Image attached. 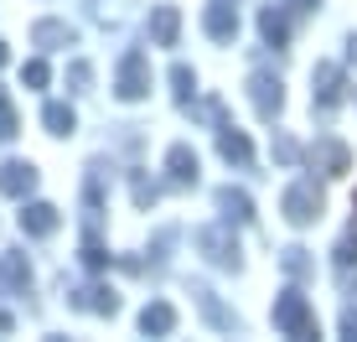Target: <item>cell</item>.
<instances>
[{"label":"cell","instance_id":"cell-1","mask_svg":"<svg viewBox=\"0 0 357 342\" xmlns=\"http://www.w3.org/2000/svg\"><path fill=\"white\" fill-rule=\"evenodd\" d=\"M275 327L285 337H316V311H311V301L301 296V290H280V301H275Z\"/></svg>","mask_w":357,"mask_h":342},{"label":"cell","instance_id":"cell-2","mask_svg":"<svg viewBox=\"0 0 357 342\" xmlns=\"http://www.w3.org/2000/svg\"><path fill=\"white\" fill-rule=\"evenodd\" d=\"M151 94V57L145 52H125V63H119V99H145Z\"/></svg>","mask_w":357,"mask_h":342},{"label":"cell","instance_id":"cell-3","mask_svg":"<svg viewBox=\"0 0 357 342\" xmlns=\"http://www.w3.org/2000/svg\"><path fill=\"white\" fill-rule=\"evenodd\" d=\"M285 218L301 223V228L321 218V192H316V181H295V187L285 192Z\"/></svg>","mask_w":357,"mask_h":342},{"label":"cell","instance_id":"cell-4","mask_svg":"<svg viewBox=\"0 0 357 342\" xmlns=\"http://www.w3.org/2000/svg\"><path fill=\"white\" fill-rule=\"evenodd\" d=\"M197 249H207L213 265H238V239H233L228 228H202V234H197Z\"/></svg>","mask_w":357,"mask_h":342},{"label":"cell","instance_id":"cell-5","mask_svg":"<svg viewBox=\"0 0 357 342\" xmlns=\"http://www.w3.org/2000/svg\"><path fill=\"white\" fill-rule=\"evenodd\" d=\"M311 83H316V104H321V109H337V104H342V89H347L342 68H331V63H316Z\"/></svg>","mask_w":357,"mask_h":342},{"label":"cell","instance_id":"cell-6","mask_svg":"<svg viewBox=\"0 0 357 342\" xmlns=\"http://www.w3.org/2000/svg\"><path fill=\"white\" fill-rule=\"evenodd\" d=\"M36 187V166L31 161H6L0 166V198H26Z\"/></svg>","mask_w":357,"mask_h":342},{"label":"cell","instance_id":"cell-7","mask_svg":"<svg viewBox=\"0 0 357 342\" xmlns=\"http://www.w3.org/2000/svg\"><path fill=\"white\" fill-rule=\"evenodd\" d=\"M249 94H254V109H259L264 119H275L280 104H285V94H280V78H269V73H254V78H249Z\"/></svg>","mask_w":357,"mask_h":342},{"label":"cell","instance_id":"cell-8","mask_svg":"<svg viewBox=\"0 0 357 342\" xmlns=\"http://www.w3.org/2000/svg\"><path fill=\"white\" fill-rule=\"evenodd\" d=\"M166 171H171V181H176V187H197L202 161H197L192 145H171V151H166Z\"/></svg>","mask_w":357,"mask_h":342},{"label":"cell","instance_id":"cell-9","mask_svg":"<svg viewBox=\"0 0 357 342\" xmlns=\"http://www.w3.org/2000/svg\"><path fill=\"white\" fill-rule=\"evenodd\" d=\"M21 234H31V239L57 234V207L52 202H26L21 207Z\"/></svg>","mask_w":357,"mask_h":342},{"label":"cell","instance_id":"cell-10","mask_svg":"<svg viewBox=\"0 0 357 342\" xmlns=\"http://www.w3.org/2000/svg\"><path fill=\"white\" fill-rule=\"evenodd\" d=\"M202 31L213 36V42H233V36H238V10H233V6H223V0H218V6H207Z\"/></svg>","mask_w":357,"mask_h":342},{"label":"cell","instance_id":"cell-11","mask_svg":"<svg viewBox=\"0 0 357 342\" xmlns=\"http://www.w3.org/2000/svg\"><path fill=\"white\" fill-rule=\"evenodd\" d=\"M218 151H223L228 161H238V166H249V161H254V145H249V135H243V130H233L228 119L218 125Z\"/></svg>","mask_w":357,"mask_h":342},{"label":"cell","instance_id":"cell-12","mask_svg":"<svg viewBox=\"0 0 357 342\" xmlns=\"http://www.w3.org/2000/svg\"><path fill=\"white\" fill-rule=\"evenodd\" d=\"M73 306L78 311H98V316H114L119 311V296L104 285H89V290H73Z\"/></svg>","mask_w":357,"mask_h":342},{"label":"cell","instance_id":"cell-13","mask_svg":"<svg viewBox=\"0 0 357 342\" xmlns=\"http://www.w3.org/2000/svg\"><path fill=\"white\" fill-rule=\"evenodd\" d=\"M176 31H181V10L176 6H155V16H151L155 47H176Z\"/></svg>","mask_w":357,"mask_h":342},{"label":"cell","instance_id":"cell-14","mask_svg":"<svg viewBox=\"0 0 357 342\" xmlns=\"http://www.w3.org/2000/svg\"><path fill=\"white\" fill-rule=\"evenodd\" d=\"M0 285H6V290H31L26 254H0Z\"/></svg>","mask_w":357,"mask_h":342},{"label":"cell","instance_id":"cell-15","mask_svg":"<svg viewBox=\"0 0 357 342\" xmlns=\"http://www.w3.org/2000/svg\"><path fill=\"white\" fill-rule=\"evenodd\" d=\"M171 327H176V311H171L166 301H151V306L140 311V332H151V337H166Z\"/></svg>","mask_w":357,"mask_h":342},{"label":"cell","instance_id":"cell-16","mask_svg":"<svg viewBox=\"0 0 357 342\" xmlns=\"http://www.w3.org/2000/svg\"><path fill=\"white\" fill-rule=\"evenodd\" d=\"M311 161H321V166H326V177H342L352 156H347V145H342V140H321V145L311 151Z\"/></svg>","mask_w":357,"mask_h":342},{"label":"cell","instance_id":"cell-17","mask_svg":"<svg viewBox=\"0 0 357 342\" xmlns=\"http://www.w3.org/2000/svg\"><path fill=\"white\" fill-rule=\"evenodd\" d=\"M31 42L36 47H73V27H68V21H36Z\"/></svg>","mask_w":357,"mask_h":342},{"label":"cell","instance_id":"cell-18","mask_svg":"<svg viewBox=\"0 0 357 342\" xmlns=\"http://www.w3.org/2000/svg\"><path fill=\"white\" fill-rule=\"evenodd\" d=\"M218 207H223V218H228V223H233V218H238V223H249V218H254L249 192H233V187H223V192H218Z\"/></svg>","mask_w":357,"mask_h":342},{"label":"cell","instance_id":"cell-19","mask_svg":"<svg viewBox=\"0 0 357 342\" xmlns=\"http://www.w3.org/2000/svg\"><path fill=\"white\" fill-rule=\"evenodd\" d=\"M42 125H47V135H73V130H78V114H73L68 104H47Z\"/></svg>","mask_w":357,"mask_h":342},{"label":"cell","instance_id":"cell-20","mask_svg":"<svg viewBox=\"0 0 357 342\" xmlns=\"http://www.w3.org/2000/svg\"><path fill=\"white\" fill-rule=\"evenodd\" d=\"M259 31H264V42H269V47H285V36H290V27H285V16H280L275 6H269L264 16H259Z\"/></svg>","mask_w":357,"mask_h":342},{"label":"cell","instance_id":"cell-21","mask_svg":"<svg viewBox=\"0 0 357 342\" xmlns=\"http://www.w3.org/2000/svg\"><path fill=\"white\" fill-rule=\"evenodd\" d=\"M171 89H176V99H181V104H192V94H197V73H192L187 63H176V68H171Z\"/></svg>","mask_w":357,"mask_h":342},{"label":"cell","instance_id":"cell-22","mask_svg":"<svg viewBox=\"0 0 357 342\" xmlns=\"http://www.w3.org/2000/svg\"><path fill=\"white\" fill-rule=\"evenodd\" d=\"M47 78H52V73H47V63H42V57L21 68V83H26V89H47Z\"/></svg>","mask_w":357,"mask_h":342},{"label":"cell","instance_id":"cell-23","mask_svg":"<svg viewBox=\"0 0 357 342\" xmlns=\"http://www.w3.org/2000/svg\"><path fill=\"white\" fill-rule=\"evenodd\" d=\"M275 161L280 166H295V161H301V145H295L290 135H275Z\"/></svg>","mask_w":357,"mask_h":342},{"label":"cell","instance_id":"cell-24","mask_svg":"<svg viewBox=\"0 0 357 342\" xmlns=\"http://www.w3.org/2000/svg\"><path fill=\"white\" fill-rule=\"evenodd\" d=\"M280 265H285V275H295V280L311 275V260H305V249H285V260H280Z\"/></svg>","mask_w":357,"mask_h":342},{"label":"cell","instance_id":"cell-25","mask_svg":"<svg viewBox=\"0 0 357 342\" xmlns=\"http://www.w3.org/2000/svg\"><path fill=\"white\" fill-rule=\"evenodd\" d=\"M68 83H73V94H83V89L93 83V68H89V63H73V68H68Z\"/></svg>","mask_w":357,"mask_h":342},{"label":"cell","instance_id":"cell-26","mask_svg":"<svg viewBox=\"0 0 357 342\" xmlns=\"http://www.w3.org/2000/svg\"><path fill=\"white\" fill-rule=\"evenodd\" d=\"M16 135V109H10V99L0 94V140H10Z\"/></svg>","mask_w":357,"mask_h":342},{"label":"cell","instance_id":"cell-27","mask_svg":"<svg viewBox=\"0 0 357 342\" xmlns=\"http://www.w3.org/2000/svg\"><path fill=\"white\" fill-rule=\"evenodd\" d=\"M83 265H89V270H109V254L89 239V244H83Z\"/></svg>","mask_w":357,"mask_h":342},{"label":"cell","instance_id":"cell-28","mask_svg":"<svg viewBox=\"0 0 357 342\" xmlns=\"http://www.w3.org/2000/svg\"><path fill=\"white\" fill-rule=\"evenodd\" d=\"M342 337H357V311H352V306L342 311Z\"/></svg>","mask_w":357,"mask_h":342},{"label":"cell","instance_id":"cell-29","mask_svg":"<svg viewBox=\"0 0 357 342\" xmlns=\"http://www.w3.org/2000/svg\"><path fill=\"white\" fill-rule=\"evenodd\" d=\"M290 6H295V10H316L321 0H290Z\"/></svg>","mask_w":357,"mask_h":342},{"label":"cell","instance_id":"cell-30","mask_svg":"<svg viewBox=\"0 0 357 342\" xmlns=\"http://www.w3.org/2000/svg\"><path fill=\"white\" fill-rule=\"evenodd\" d=\"M0 63H6V42H0Z\"/></svg>","mask_w":357,"mask_h":342},{"label":"cell","instance_id":"cell-31","mask_svg":"<svg viewBox=\"0 0 357 342\" xmlns=\"http://www.w3.org/2000/svg\"><path fill=\"white\" fill-rule=\"evenodd\" d=\"M352 207H357V202H352Z\"/></svg>","mask_w":357,"mask_h":342}]
</instances>
